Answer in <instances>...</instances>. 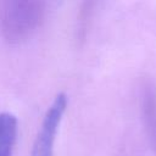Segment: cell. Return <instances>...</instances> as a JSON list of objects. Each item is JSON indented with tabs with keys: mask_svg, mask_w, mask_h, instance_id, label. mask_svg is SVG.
Masks as SVG:
<instances>
[{
	"mask_svg": "<svg viewBox=\"0 0 156 156\" xmlns=\"http://www.w3.org/2000/svg\"><path fill=\"white\" fill-rule=\"evenodd\" d=\"M45 2L33 0L0 1V34L10 44H21L40 27Z\"/></svg>",
	"mask_w": 156,
	"mask_h": 156,
	"instance_id": "cell-1",
	"label": "cell"
},
{
	"mask_svg": "<svg viewBox=\"0 0 156 156\" xmlns=\"http://www.w3.org/2000/svg\"><path fill=\"white\" fill-rule=\"evenodd\" d=\"M67 95L58 93L48 107L29 156H54V144L67 108Z\"/></svg>",
	"mask_w": 156,
	"mask_h": 156,
	"instance_id": "cell-2",
	"label": "cell"
},
{
	"mask_svg": "<svg viewBox=\"0 0 156 156\" xmlns=\"http://www.w3.org/2000/svg\"><path fill=\"white\" fill-rule=\"evenodd\" d=\"M17 118L10 112L0 113V156H11L17 140Z\"/></svg>",
	"mask_w": 156,
	"mask_h": 156,
	"instance_id": "cell-3",
	"label": "cell"
},
{
	"mask_svg": "<svg viewBox=\"0 0 156 156\" xmlns=\"http://www.w3.org/2000/svg\"><path fill=\"white\" fill-rule=\"evenodd\" d=\"M145 116L150 135L156 145V98L151 93L145 96Z\"/></svg>",
	"mask_w": 156,
	"mask_h": 156,
	"instance_id": "cell-4",
	"label": "cell"
}]
</instances>
